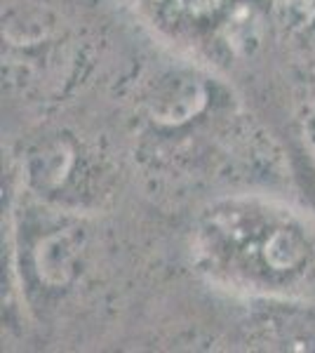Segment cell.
<instances>
[{
	"instance_id": "7a4b0ae2",
	"label": "cell",
	"mask_w": 315,
	"mask_h": 353,
	"mask_svg": "<svg viewBox=\"0 0 315 353\" xmlns=\"http://www.w3.org/2000/svg\"><path fill=\"white\" fill-rule=\"evenodd\" d=\"M78 254V241L73 236H54L45 238L38 248V271L40 278L50 283V285H61L71 278L73 261Z\"/></svg>"
},
{
	"instance_id": "6da1fadb",
	"label": "cell",
	"mask_w": 315,
	"mask_h": 353,
	"mask_svg": "<svg viewBox=\"0 0 315 353\" xmlns=\"http://www.w3.org/2000/svg\"><path fill=\"white\" fill-rule=\"evenodd\" d=\"M151 113L160 123H184L193 118L205 104V88L203 83L191 76H172L167 78L148 99Z\"/></svg>"
},
{
	"instance_id": "3957f363",
	"label": "cell",
	"mask_w": 315,
	"mask_h": 353,
	"mask_svg": "<svg viewBox=\"0 0 315 353\" xmlns=\"http://www.w3.org/2000/svg\"><path fill=\"white\" fill-rule=\"evenodd\" d=\"M276 14L289 28L308 26L315 19V0H276Z\"/></svg>"
}]
</instances>
